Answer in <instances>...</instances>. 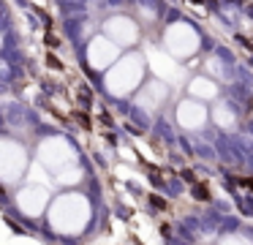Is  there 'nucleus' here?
Returning a JSON list of instances; mask_svg holds the SVG:
<instances>
[{
	"mask_svg": "<svg viewBox=\"0 0 253 245\" xmlns=\"http://www.w3.org/2000/svg\"><path fill=\"white\" fill-rule=\"evenodd\" d=\"M90 201L84 194H77V191H66V194L55 196L49 201V210H46V223L55 234L60 237H77L87 229L90 223Z\"/></svg>",
	"mask_w": 253,
	"mask_h": 245,
	"instance_id": "nucleus-1",
	"label": "nucleus"
},
{
	"mask_svg": "<svg viewBox=\"0 0 253 245\" xmlns=\"http://www.w3.org/2000/svg\"><path fill=\"white\" fill-rule=\"evenodd\" d=\"M144 71H147V60L139 52H128L120 54L115 65L109 71H104V87L112 98H128L131 93L139 90L144 79Z\"/></svg>",
	"mask_w": 253,
	"mask_h": 245,
	"instance_id": "nucleus-2",
	"label": "nucleus"
},
{
	"mask_svg": "<svg viewBox=\"0 0 253 245\" xmlns=\"http://www.w3.org/2000/svg\"><path fill=\"white\" fill-rule=\"evenodd\" d=\"M36 155H39L41 166H44L46 172H52V174L60 172V169H66V166L79 163L77 147H74L66 136H46V139H41Z\"/></svg>",
	"mask_w": 253,
	"mask_h": 245,
	"instance_id": "nucleus-3",
	"label": "nucleus"
},
{
	"mask_svg": "<svg viewBox=\"0 0 253 245\" xmlns=\"http://www.w3.org/2000/svg\"><path fill=\"white\" fill-rule=\"evenodd\" d=\"M30 155L25 150V145H19L17 139L0 136V183L14 185L17 180H22V174L28 172Z\"/></svg>",
	"mask_w": 253,
	"mask_h": 245,
	"instance_id": "nucleus-4",
	"label": "nucleus"
},
{
	"mask_svg": "<svg viewBox=\"0 0 253 245\" xmlns=\"http://www.w3.org/2000/svg\"><path fill=\"white\" fill-rule=\"evenodd\" d=\"M199 44H202V38L188 22H171L164 30V49L177 60L193 57L199 52Z\"/></svg>",
	"mask_w": 253,
	"mask_h": 245,
	"instance_id": "nucleus-5",
	"label": "nucleus"
},
{
	"mask_svg": "<svg viewBox=\"0 0 253 245\" xmlns=\"http://www.w3.org/2000/svg\"><path fill=\"white\" fill-rule=\"evenodd\" d=\"M144 60H147L150 71H153L161 82H166V85H180V82H185V65L177 63V57H171L166 49L150 44V47L144 49Z\"/></svg>",
	"mask_w": 253,
	"mask_h": 245,
	"instance_id": "nucleus-6",
	"label": "nucleus"
},
{
	"mask_svg": "<svg viewBox=\"0 0 253 245\" xmlns=\"http://www.w3.org/2000/svg\"><path fill=\"white\" fill-rule=\"evenodd\" d=\"M17 210L28 218H39L49 210V201H52V191L46 183H28L17 191Z\"/></svg>",
	"mask_w": 253,
	"mask_h": 245,
	"instance_id": "nucleus-7",
	"label": "nucleus"
},
{
	"mask_svg": "<svg viewBox=\"0 0 253 245\" xmlns=\"http://www.w3.org/2000/svg\"><path fill=\"white\" fill-rule=\"evenodd\" d=\"M84 57H87V65L93 71H109L112 65L120 60V47H117L112 38H106L104 33H101V36H93L87 41Z\"/></svg>",
	"mask_w": 253,
	"mask_h": 245,
	"instance_id": "nucleus-8",
	"label": "nucleus"
},
{
	"mask_svg": "<svg viewBox=\"0 0 253 245\" xmlns=\"http://www.w3.org/2000/svg\"><path fill=\"white\" fill-rule=\"evenodd\" d=\"M104 36L112 38L117 47H133L139 41V25L126 14H117V16H109L104 22Z\"/></svg>",
	"mask_w": 253,
	"mask_h": 245,
	"instance_id": "nucleus-9",
	"label": "nucleus"
},
{
	"mask_svg": "<svg viewBox=\"0 0 253 245\" xmlns=\"http://www.w3.org/2000/svg\"><path fill=\"white\" fill-rule=\"evenodd\" d=\"M177 123L185 131H199L207 123V106L204 101H196V98H185V101L177 103Z\"/></svg>",
	"mask_w": 253,
	"mask_h": 245,
	"instance_id": "nucleus-10",
	"label": "nucleus"
},
{
	"mask_svg": "<svg viewBox=\"0 0 253 245\" xmlns=\"http://www.w3.org/2000/svg\"><path fill=\"white\" fill-rule=\"evenodd\" d=\"M166 98H169L166 82L155 79V82H147V85L136 93V106L144 109V112H158V109L166 103Z\"/></svg>",
	"mask_w": 253,
	"mask_h": 245,
	"instance_id": "nucleus-11",
	"label": "nucleus"
},
{
	"mask_svg": "<svg viewBox=\"0 0 253 245\" xmlns=\"http://www.w3.org/2000/svg\"><path fill=\"white\" fill-rule=\"evenodd\" d=\"M188 96L196 98V101H215L218 98V85L210 76H193L188 82Z\"/></svg>",
	"mask_w": 253,
	"mask_h": 245,
	"instance_id": "nucleus-12",
	"label": "nucleus"
},
{
	"mask_svg": "<svg viewBox=\"0 0 253 245\" xmlns=\"http://www.w3.org/2000/svg\"><path fill=\"white\" fill-rule=\"evenodd\" d=\"M52 177H55L57 185L71 188V185H77L79 180H82V166H79V163H74V166H66V169H60V172H55Z\"/></svg>",
	"mask_w": 253,
	"mask_h": 245,
	"instance_id": "nucleus-13",
	"label": "nucleus"
},
{
	"mask_svg": "<svg viewBox=\"0 0 253 245\" xmlns=\"http://www.w3.org/2000/svg\"><path fill=\"white\" fill-rule=\"evenodd\" d=\"M212 120L220 125V128H234L237 125V117H234V112H231L226 103H218V106L212 109Z\"/></svg>",
	"mask_w": 253,
	"mask_h": 245,
	"instance_id": "nucleus-14",
	"label": "nucleus"
},
{
	"mask_svg": "<svg viewBox=\"0 0 253 245\" xmlns=\"http://www.w3.org/2000/svg\"><path fill=\"white\" fill-rule=\"evenodd\" d=\"M207 68H210V74H215V76H226V68L218 57H207Z\"/></svg>",
	"mask_w": 253,
	"mask_h": 245,
	"instance_id": "nucleus-15",
	"label": "nucleus"
},
{
	"mask_svg": "<svg viewBox=\"0 0 253 245\" xmlns=\"http://www.w3.org/2000/svg\"><path fill=\"white\" fill-rule=\"evenodd\" d=\"M220 245H253V243L248 237H242V234H229V237H223Z\"/></svg>",
	"mask_w": 253,
	"mask_h": 245,
	"instance_id": "nucleus-16",
	"label": "nucleus"
},
{
	"mask_svg": "<svg viewBox=\"0 0 253 245\" xmlns=\"http://www.w3.org/2000/svg\"><path fill=\"white\" fill-rule=\"evenodd\" d=\"M0 47H3V33H0Z\"/></svg>",
	"mask_w": 253,
	"mask_h": 245,
	"instance_id": "nucleus-17",
	"label": "nucleus"
}]
</instances>
